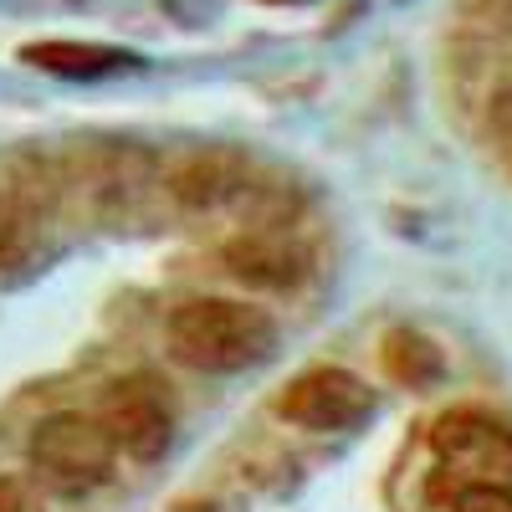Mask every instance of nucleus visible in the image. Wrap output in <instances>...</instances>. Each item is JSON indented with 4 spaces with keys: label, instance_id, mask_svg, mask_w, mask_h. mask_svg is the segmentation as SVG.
I'll list each match as a JSON object with an SVG mask.
<instances>
[{
    "label": "nucleus",
    "instance_id": "nucleus-4",
    "mask_svg": "<svg viewBox=\"0 0 512 512\" xmlns=\"http://www.w3.org/2000/svg\"><path fill=\"white\" fill-rule=\"evenodd\" d=\"M98 425L128 461H159L175 441V410L154 379H113L98 405Z\"/></svg>",
    "mask_w": 512,
    "mask_h": 512
},
{
    "label": "nucleus",
    "instance_id": "nucleus-13",
    "mask_svg": "<svg viewBox=\"0 0 512 512\" xmlns=\"http://www.w3.org/2000/svg\"><path fill=\"white\" fill-rule=\"evenodd\" d=\"M267 6H303V0H267Z\"/></svg>",
    "mask_w": 512,
    "mask_h": 512
},
{
    "label": "nucleus",
    "instance_id": "nucleus-7",
    "mask_svg": "<svg viewBox=\"0 0 512 512\" xmlns=\"http://www.w3.org/2000/svg\"><path fill=\"white\" fill-rule=\"evenodd\" d=\"M21 62L36 67V72H52V77H72V82H93V77H113V72H128L139 67L134 52L123 47H98V41H26L21 47Z\"/></svg>",
    "mask_w": 512,
    "mask_h": 512
},
{
    "label": "nucleus",
    "instance_id": "nucleus-11",
    "mask_svg": "<svg viewBox=\"0 0 512 512\" xmlns=\"http://www.w3.org/2000/svg\"><path fill=\"white\" fill-rule=\"evenodd\" d=\"M21 251H26V216L0 195V267H11Z\"/></svg>",
    "mask_w": 512,
    "mask_h": 512
},
{
    "label": "nucleus",
    "instance_id": "nucleus-2",
    "mask_svg": "<svg viewBox=\"0 0 512 512\" xmlns=\"http://www.w3.org/2000/svg\"><path fill=\"white\" fill-rule=\"evenodd\" d=\"M431 456H436V497L456 487H512V431L482 410H446L431 425Z\"/></svg>",
    "mask_w": 512,
    "mask_h": 512
},
{
    "label": "nucleus",
    "instance_id": "nucleus-9",
    "mask_svg": "<svg viewBox=\"0 0 512 512\" xmlns=\"http://www.w3.org/2000/svg\"><path fill=\"white\" fill-rule=\"evenodd\" d=\"M384 369H390V379L420 390V384L441 379V349L415 328H395L390 338H384Z\"/></svg>",
    "mask_w": 512,
    "mask_h": 512
},
{
    "label": "nucleus",
    "instance_id": "nucleus-12",
    "mask_svg": "<svg viewBox=\"0 0 512 512\" xmlns=\"http://www.w3.org/2000/svg\"><path fill=\"white\" fill-rule=\"evenodd\" d=\"M0 512H47V502H41L21 477H0Z\"/></svg>",
    "mask_w": 512,
    "mask_h": 512
},
{
    "label": "nucleus",
    "instance_id": "nucleus-6",
    "mask_svg": "<svg viewBox=\"0 0 512 512\" xmlns=\"http://www.w3.org/2000/svg\"><path fill=\"white\" fill-rule=\"evenodd\" d=\"M221 262L236 282H246L256 292H287L308 277V251L272 226H251V231L231 236L221 246Z\"/></svg>",
    "mask_w": 512,
    "mask_h": 512
},
{
    "label": "nucleus",
    "instance_id": "nucleus-1",
    "mask_svg": "<svg viewBox=\"0 0 512 512\" xmlns=\"http://www.w3.org/2000/svg\"><path fill=\"white\" fill-rule=\"evenodd\" d=\"M169 354L185 369L200 374H236L262 364L277 349V323L251 308V303H231V297H195V303L169 313Z\"/></svg>",
    "mask_w": 512,
    "mask_h": 512
},
{
    "label": "nucleus",
    "instance_id": "nucleus-8",
    "mask_svg": "<svg viewBox=\"0 0 512 512\" xmlns=\"http://www.w3.org/2000/svg\"><path fill=\"white\" fill-rule=\"evenodd\" d=\"M241 185H246V175L231 154H195V159L180 164V175L169 180V190H175V200L185 210H210V205L241 195Z\"/></svg>",
    "mask_w": 512,
    "mask_h": 512
},
{
    "label": "nucleus",
    "instance_id": "nucleus-10",
    "mask_svg": "<svg viewBox=\"0 0 512 512\" xmlns=\"http://www.w3.org/2000/svg\"><path fill=\"white\" fill-rule=\"evenodd\" d=\"M441 502H446V512H512V487L477 482V487H456Z\"/></svg>",
    "mask_w": 512,
    "mask_h": 512
},
{
    "label": "nucleus",
    "instance_id": "nucleus-3",
    "mask_svg": "<svg viewBox=\"0 0 512 512\" xmlns=\"http://www.w3.org/2000/svg\"><path fill=\"white\" fill-rule=\"evenodd\" d=\"M113 456L118 446L108 441V431L98 425V415H47L31 431V472L62 497H82L113 477Z\"/></svg>",
    "mask_w": 512,
    "mask_h": 512
},
{
    "label": "nucleus",
    "instance_id": "nucleus-5",
    "mask_svg": "<svg viewBox=\"0 0 512 512\" xmlns=\"http://www.w3.org/2000/svg\"><path fill=\"white\" fill-rule=\"evenodd\" d=\"M277 415L303 431H354L374 415V390L349 369H308L277 395Z\"/></svg>",
    "mask_w": 512,
    "mask_h": 512
}]
</instances>
